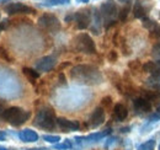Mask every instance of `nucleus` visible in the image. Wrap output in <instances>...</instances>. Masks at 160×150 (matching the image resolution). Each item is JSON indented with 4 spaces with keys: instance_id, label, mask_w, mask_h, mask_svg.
I'll return each instance as SVG.
<instances>
[{
    "instance_id": "nucleus-17",
    "label": "nucleus",
    "mask_w": 160,
    "mask_h": 150,
    "mask_svg": "<svg viewBox=\"0 0 160 150\" xmlns=\"http://www.w3.org/2000/svg\"><path fill=\"white\" fill-rule=\"evenodd\" d=\"M128 117V110L123 103H116L113 106V113H112V118L116 122H123L126 118Z\"/></svg>"
},
{
    "instance_id": "nucleus-44",
    "label": "nucleus",
    "mask_w": 160,
    "mask_h": 150,
    "mask_svg": "<svg viewBox=\"0 0 160 150\" xmlns=\"http://www.w3.org/2000/svg\"><path fill=\"white\" fill-rule=\"evenodd\" d=\"M6 1H10V0H0V2H6Z\"/></svg>"
},
{
    "instance_id": "nucleus-23",
    "label": "nucleus",
    "mask_w": 160,
    "mask_h": 150,
    "mask_svg": "<svg viewBox=\"0 0 160 150\" xmlns=\"http://www.w3.org/2000/svg\"><path fill=\"white\" fill-rule=\"evenodd\" d=\"M154 148H155V140H154V138H152V139L147 140L145 143L140 144L137 148V150H154Z\"/></svg>"
},
{
    "instance_id": "nucleus-8",
    "label": "nucleus",
    "mask_w": 160,
    "mask_h": 150,
    "mask_svg": "<svg viewBox=\"0 0 160 150\" xmlns=\"http://www.w3.org/2000/svg\"><path fill=\"white\" fill-rule=\"evenodd\" d=\"M4 11L8 15H19V14L28 15V14H35L36 12L35 9H32L31 6L25 5L22 2H9L4 6Z\"/></svg>"
},
{
    "instance_id": "nucleus-14",
    "label": "nucleus",
    "mask_w": 160,
    "mask_h": 150,
    "mask_svg": "<svg viewBox=\"0 0 160 150\" xmlns=\"http://www.w3.org/2000/svg\"><path fill=\"white\" fill-rule=\"evenodd\" d=\"M57 126H58L63 132L79 131V128H80V123L78 121L67 119V118H64V117H58V118H57Z\"/></svg>"
},
{
    "instance_id": "nucleus-30",
    "label": "nucleus",
    "mask_w": 160,
    "mask_h": 150,
    "mask_svg": "<svg viewBox=\"0 0 160 150\" xmlns=\"http://www.w3.org/2000/svg\"><path fill=\"white\" fill-rule=\"evenodd\" d=\"M152 56L154 58H157V60L160 59V41L157 42L154 46H153V49H152Z\"/></svg>"
},
{
    "instance_id": "nucleus-11",
    "label": "nucleus",
    "mask_w": 160,
    "mask_h": 150,
    "mask_svg": "<svg viewBox=\"0 0 160 150\" xmlns=\"http://www.w3.org/2000/svg\"><path fill=\"white\" fill-rule=\"evenodd\" d=\"M152 102L148 101L147 98L142 97V96H138L136 98H133V110L136 114H147V113H150L152 112Z\"/></svg>"
},
{
    "instance_id": "nucleus-15",
    "label": "nucleus",
    "mask_w": 160,
    "mask_h": 150,
    "mask_svg": "<svg viewBox=\"0 0 160 150\" xmlns=\"http://www.w3.org/2000/svg\"><path fill=\"white\" fill-rule=\"evenodd\" d=\"M19 138L23 143H35V142H37L40 139V135H38L37 132L33 131V129L25 128L21 132H19Z\"/></svg>"
},
{
    "instance_id": "nucleus-19",
    "label": "nucleus",
    "mask_w": 160,
    "mask_h": 150,
    "mask_svg": "<svg viewBox=\"0 0 160 150\" xmlns=\"http://www.w3.org/2000/svg\"><path fill=\"white\" fill-rule=\"evenodd\" d=\"M22 73H23V75L27 78V80H28L30 82H32V84H35L36 80L40 79V73H38L36 69L23 67V68H22Z\"/></svg>"
},
{
    "instance_id": "nucleus-2",
    "label": "nucleus",
    "mask_w": 160,
    "mask_h": 150,
    "mask_svg": "<svg viewBox=\"0 0 160 150\" xmlns=\"http://www.w3.org/2000/svg\"><path fill=\"white\" fill-rule=\"evenodd\" d=\"M33 126L38 127L41 129H44V131L54 129L57 126V117H56L54 110L48 106L42 107L35 117Z\"/></svg>"
},
{
    "instance_id": "nucleus-25",
    "label": "nucleus",
    "mask_w": 160,
    "mask_h": 150,
    "mask_svg": "<svg viewBox=\"0 0 160 150\" xmlns=\"http://www.w3.org/2000/svg\"><path fill=\"white\" fill-rule=\"evenodd\" d=\"M73 148V143L69 140V139H67V140H64L63 143H57L56 145H54V149L56 150H69Z\"/></svg>"
},
{
    "instance_id": "nucleus-21",
    "label": "nucleus",
    "mask_w": 160,
    "mask_h": 150,
    "mask_svg": "<svg viewBox=\"0 0 160 150\" xmlns=\"http://www.w3.org/2000/svg\"><path fill=\"white\" fill-rule=\"evenodd\" d=\"M142 97H144V98H147L148 101H155V100H158L160 98V92H158L157 90L155 91H153V90H143L142 91Z\"/></svg>"
},
{
    "instance_id": "nucleus-34",
    "label": "nucleus",
    "mask_w": 160,
    "mask_h": 150,
    "mask_svg": "<svg viewBox=\"0 0 160 150\" xmlns=\"http://www.w3.org/2000/svg\"><path fill=\"white\" fill-rule=\"evenodd\" d=\"M59 82L62 84V85H65V84H67L65 76H64V74H63V73H60V74H59Z\"/></svg>"
},
{
    "instance_id": "nucleus-29",
    "label": "nucleus",
    "mask_w": 160,
    "mask_h": 150,
    "mask_svg": "<svg viewBox=\"0 0 160 150\" xmlns=\"http://www.w3.org/2000/svg\"><path fill=\"white\" fill-rule=\"evenodd\" d=\"M128 68H129L132 72H137V70L142 69V64H140L139 60H132V62L128 63Z\"/></svg>"
},
{
    "instance_id": "nucleus-24",
    "label": "nucleus",
    "mask_w": 160,
    "mask_h": 150,
    "mask_svg": "<svg viewBox=\"0 0 160 150\" xmlns=\"http://www.w3.org/2000/svg\"><path fill=\"white\" fill-rule=\"evenodd\" d=\"M157 68H158V67H157L155 62H153V60L147 62L145 64H143V65H142L143 72H144V73H149V74H152V73H153V72H154Z\"/></svg>"
},
{
    "instance_id": "nucleus-4",
    "label": "nucleus",
    "mask_w": 160,
    "mask_h": 150,
    "mask_svg": "<svg viewBox=\"0 0 160 150\" xmlns=\"http://www.w3.org/2000/svg\"><path fill=\"white\" fill-rule=\"evenodd\" d=\"M100 16L102 20V26L108 30L110 27H112L118 18V9H117V5L115 1L112 0H108L106 2H102L100 6Z\"/></svg>"
},
{
    "instance_id": "nucleus-22",
    "label": "nucleus",
    "mask_w": 160,
    "mask_h": 150,
    "mask_svg": "<svg viewBox=\"0 0 160 150\" xmlns=\"http://www.w3.org/2000/svg\"><path fill=\"white\" fill-rule=\"evenodd\" d=\"M129 11H131V4H126L118 11V20L124 22L128 18V15H129Z\"/></svg>"
},
{
    "instance_id": "nucleus-35",
    "label": "nucleus",
    "mask_w": 160,
    "mask_h": 150,
    "mask_svg": "<svg viewBox=\"0 0 160 150\" xmlns=\"http://www.w3.org/2000/svg\"><path fill=\"white\" fill-rule=\"evenodd\" d=\"M4 140H6V134L5 132L0 131V142H4Z\"/></svg>"
},
{
    "instance_id": "nucleus-1",
    "label": "nucleus",
    "mask_w": 160,
    "mask_h": 150,
    "mask_svg": "<svg viewBox=\"0 0 160 150\" xmlns=\"http://www.w3.org/2000/svg\"><path fill=\"white\" fill-rule=\"evenodd\" d=\"M70 79L82 85H100L103 81L100 70L90 64H79L73 67L70 70Z\"/></svg>"
},
{
    "instance_id": "nucleus-13",
    "label": "nucleus",
    "mask_w": 160,
    "mask_h": 150,
    "mask_svg": "<svg viewBox=\"0 0 160 150\" xmlns=\"http://www.w3.org/2000/svg\"><path fill=\"white\" fill-rule=\"evenodd\" d=\"M105 118H106V114H105V110L99 106L94 110V112L91 113L90 118H89V126L91 128H98L100 127L101 124L105 123Z\"/></svg>"
},
{
    "instance_id": "nucleus-31",
    "label": "nucleus",
    "mask_w": 160,
    "mask_h": 150,
    "mask_svg": "<svg viewBox=\"0 0 160 150\" xmlns=\"http://www.w3.org/2000/svg\"><path fill=\"white\" fill-rule=\"evenodd\" d=\"M107 59H108V62H110V63H116V62H117V59H118L117 52L111 51V52L107 54Z\"/></svg>"
},
{
    "instance_id": "nucleus-41",
    "label": "nucleus",
    "mask_w": 160,
    "mask_h": 150,
    "mask_svg": "<svg viewBox=\"0 0 160 150\" xmlns=\"http://www.w3.org/2000/svg\"><path fill=\"white\" fill-rule=\"evenodd\" d=\"M77 1H79V2H84V4H88L90 0H77Z\"/></svg>"
},
{
    "instance_id": "nucleus-5",
    "label": "nucleus",
    "mask_w": 160,
    "mask_h": 150,
    "mask_svg": "<svg viewBox=\"0 0 160 150\" xmlns=\"http://www.w3.org/2000/svg\"><path fill=\"white\" fill-rule=\"evenodd\" d=\"M73 47L75 51L84 54H95L96 53V46L94 39L88 33H79L73 39Z\"/></svg>"
},
{
    "instance_id": "nucleus-39",
    "label": "nucleus",
    "mask_w": 160,
    "mask_h": 150,
    "mask_svg": "<svg viewBox=\"0 0 160 150\" xmlns=\"http://www.w3.org/2000/svg\"><path fill=\"white\" fill-rule=\"evenodd\" d=\"M25 150H49L47 148H30V149H25Z\"/></svg>"
},
{
    "instance_id": "nucleus-36",
    "label": "nucleus",
    "mask_w": 160,
    "mask_h": 150,
    "mask_svg": "<svg viewBox=\"0 0 160 150\" xmlns=\"http://www.w3.org/2000/svg\"><path fill=\"white\" fill-rule=\"evenodd\" d=\"M153 86H154V89H155L158 92H160V82H158V84H154Z\"/></svg>"
},
{
    "instance_id": "nucleus-20",
    "label": "nucleus",
    "mask_w": 160,
    "mask_h": 150,
    "mask_svg": "<svg viewBox=\"0 0 160 150\" xmlns=\"http://www.w3.org/2000/svg\"><path fill=\"white\" fill-rule=\"evenodd\" d=\"M68 4H70V0H43L40 5L44 8H52L58 5H68Z\"/></svg>"
},
{
    "instance_id": "nucleus-37",
    "label": "nucleus",
    "mask_w": 160,
    "mask_h": 150,
    "mask_svg": "<svg viewBox=\"0 0 160 150\" xmlns=\"http://www.w3.org/2000/svg\"><path fill=\"white\" fill-rule=\"evenodd\" d=\"M129 129H131V127H126V128H122V129H121V133H128V132H129Z\"/></svg>"
},
{
    "instance_id": "nucleus-27",
    "label": "nucleus",
    "mask_w": 160,
    "mask_h": 150,
    "mask_svg": "<svg viewBox=\"0 0 160 150\" xmlns=\"http://www.w3.org/2000/svg\"><path fill=\"white\" fill-rule=\"evenodd\" d=\"M42 138H43V140H46L47 143H51V144H57L60 140L59 135H51V134H44Z\"/></svg>"
},
{
    "instance_id": "nucleus-40",
    "label": "nucleus",
    "mask_w": 160,
    "mask_h": 150,
    "mask_svg": "<svg viewBox=\"0 0 160 150\" xmlns=\"http://www.w3.org/2000/svg\"><path fill=\"white\" fill-rule=\"evenodd\" d=\"M121 2H123V4H131V1L132 0H120Z\"/></svg>"
},
{
    "instance_id": "nucleus-42",
    "label": "nucleus",
    "mask_w": 160,
    "mask_h": 150,
    "mask_svg": "<svg viewBox=\"0 0 160 150\" xmlns=\"http://www.w3.org/2000/svg\"><path fill=\"white\" fill-rule=\"evenodd\" d=\"M155 64H157V67H160V59H158V60L155 62Z\"/></svg>"
},
{
    "instance_id": "nucleus-10",
    "label": "nucleus",
    "mask_w": 160,
    "mask_h": 150,
    "mask_svg": "<svg viewBox=\"0 0 160 150\" xmlns=\"http://www.w3.org/2000/svg\"><path fill=\"white\" fill-rule=\"evenodd\" d=\"M57 64V60L56 58L52 56H46V57H42L41 59H38L36 63H35V69L40 73H48L51 72Z\"/></svg>"
},
{
    "instance_id": "nucleus-12",
    "label": "nucleus",
    "mask_w": 160,
    "mask_h": 150,
    "mask_svg": "<svg viewBox=\"0 0 160 150\" xmlns=\"http://www.w3.org/2000/svg\"><path fill=\"white\" fill-rule=\"evenodd\" d=\"M108 134H111V129H106L103 132H98V133H92L88 137H75V143L77 144H84V143H98L102 140L105 137H107Z\"/></svg>"
},
{
    "instance_id": "nucleus-43",
    "label": "nucleus",
    "mask_w": 160,
    "mask_h": 150,
    "mask_svg": "<svg viewBox=\"0 0 160 150\" xmlns=\"http://www.w3.org/2000/svg\"><path fill=\"white\" fill-rule=\"evenodd\" d=\"M0 31H1V14H0Z\"/></svg>"
},
{
    "instance_id": "nucleus-33",
    "label": "nucleus",
    "mask_w": 160,
    "mask_h": 150,
    "mask_svg": "<svg viewBox=\"0 0 160 150\" xmlns=\"http://www.w3.org/2000/svg\"><path fill=\"white\" fill-rule=\"evenodd\" d=\"M0 56L2 57V59H6L8 62H11V58L8 56V53H6V51H4L2 48H0Z\"/></svg>"
},
{
    "instance_id": "nucleus-16",
    "label": "nucleus",
    "mask_w": 160,
    "mask_h": 150,
    "mask_svg": "<svg viewBox=\"0 0 160 150\" xmlns=\"http://www.w3.org/2000/svg\"><path fill=\"white\" fill-rule=\"evenodd\" d=\"M92 12V19H91V25H90V27H91V31H92V33H95V35H100L101 33V28H102V20H101V16H100V12H99V10L98 9H92L91 10Z\"/></svg>"
},
{
    "instance_id": "nucleus-9",
    "label": "nucleus",
    "mask_w": 160,
    "mask_h": 150,
    "mask_svg": "<svg viewBox=\"0 0 160 150\" xmlns=\"http://www.w3.org/2000/svg\"><path fill=\"white\" fill-rule=\"evenodd\" d=\"M142 25L145 30L149 31V37L154 41H159L160 39V25L154 21V20L149 19L148 16L142 19Z\"/></svg>"
},
{
    "instance_id": "nucleus-45",
    "label": "nucleus",
    "mask_w": 160,
    "mask_h": 150,
    "mask_svg": "<svg viewBox=\"0 0 160 150\" xmlns=\"http://www.w3.org/2000/svg\"><path fill=\"white\" fill-rule=\"evenodd\" d=\"M0 150H8L6 148H4V147H0Z\"/></svg>"
},
{
    "instance_id": "nucleus-32",
    "label": "nucleus",
    "mask_w": 160,
    "mask_h": 150,
    "mask_svg": "<svg viewBox=\"0 0 160 150\" xmlns=\"http://www.w3.org/2000/svg\"><path fill=\"white\" fill-rule=\"evenodd\" d=\"M115 142H116V138H115V137H110V138H107V140H106V143H105V148L107 149V148H108L111 144H113Z\"/></svg>"
},
{
    "instance_id": "nucleus-6",
    "label": "nucleus",
    "mask_w": 160,
    "mask_h": 150,
    "mask_svg": "<svg viewBox=\"0 0 160 150\" xmlns=\"http://www.w3.org/2000/svg\"><path fill=\"white\" fill-rule=\"evenodd\" d=\"M91 19H92L91 10L82 9V10H79V11L72 14V15L65 16V22L73 21V22H75L78 30H86L91 25Z\"/></svg>"
},
{
    "instance_id": "nucleus-28",
    "label": "nucleus",
    "mask_w": 160,
    "mask_h": 150,
    "mask_svg": "<svg viewBox=\"0 0 160 150\" xmlns=\"http://www.w3.org/2000/svg\"><path fill=\"white\" fill-rule=\"evenodd\" d=\"M112 106V97L111 96H105L102 100H101V107L103 108V110H108L110 107Z\"/></svg>"
},
{
    "instance_id": "nucleus-3",
    "label": "nucleus",
    "mask_w": 160,
    "mask_h": 150,
    "mask_svg": "<svg viewBox=\"0 0 160 150\" xmlns=\"http://www.w3.org/2000/svg\"><path fill=\"white\" fill-rule=\"evenodd\" d=\"M30 117H31V112L25 111L21 107L14 106V107H9L4 111L1 119H4L5 122H8L9 124H11L14 127H20L30 119Z\"/></svg>"
},
{
    "instance_id": "nucleus-7",
    "label": "nucleus",
    "mask_w": 160,
    "mask_h": 150,
    "mask_svg": "<svg viewBox=\"0 0 160 150\" xmlns=\"http://www.w3.org/2000/svg\"><path fill=\"white\" fill-rule=\"evenodd\" d=\"M37 22H38L40 27H42L43 30H46L51 33H57L62 28V23H60L59 19L56 15L49 14V12H46V14L41 15Z\"/></svg>"
},
{
    "instance_id": "nucleus-18",
    "label": "nucleus",
    "mask_w": 160,
    "mask_h": 150,
    "mask_svg": "<svg viewBox=\"0 0 160 150\" xmlns=\"http://www.w3.org/2000/svg\"><path fill=\"white\" fill-rule=\"evenodd\" d=\"M133 15L136 19H143L147 15V9L144 8L143 2L140 0H136L134 6H133Z\"/></svg>"
},
{
    "instance_id": "nucleus-46",
    "label": "nucleus",
    "mask_w": 160,
    "mask_h": 150,
    "mask_svg": "<svg viewBox=\"0 0 160 150\" xmlns=\"http://www.w3.org/2000/svg\"><path fill=\"white\" fill-rule=\"evenodd\" d=\"M159 150H160V144H159Z\"/></svg>"
},
{
    "instance_id": "nucleus-38",
    "label": "nucleus",
    "mask_w": 160,
    "mask_h": 150,
    "mask_svg": "<svg viewBox=\"0 0 160 150\" xmlns=\"http://www.w3.org/2000/svg\"><path fill=\"white\" fill-rule=\"evenodd\" d=\"M4 111H5V107L0 103V118H1V116H2V113H4Z\"/></svg>"
},
{
    "instance_id": "nucleus-26",
    "label": "nucleus",
    "mask_w": 160,
    "mask_h": 150,
    "mask_svg": "<svg viewBox=\"0 0 160 150\" xmlns=\"http://www.w3.org/2000/svg\"><path fill=\"white\" fill-rule=\"evenodd\" d=\"M148 82H149V84H153V85L160 82V67H158V68L152 73L149 80H148Z\"/></svg>"
}]
</instances>
